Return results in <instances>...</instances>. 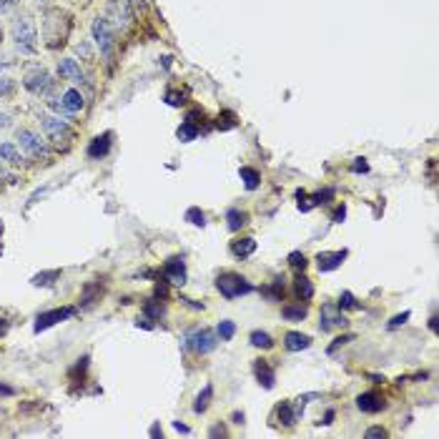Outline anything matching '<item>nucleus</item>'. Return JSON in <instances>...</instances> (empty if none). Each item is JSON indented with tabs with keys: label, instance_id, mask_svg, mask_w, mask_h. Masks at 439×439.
Masks as SVG:
<instances>
[{
	"label": "nucleus",
	"instance_id": "f257e3e1",
	"mask_svg": "<svg viewBox=\"0 0 439 439\" xmlns=\"http://www.w3.org/2000/svg\"><path fill=\"white\" fill-rule=\"evenodd\" d=\"M73 31V18L63 8H48L40 20V35L48 51H58L68 43Z\"/></svg>",
	"mask_w": 439,
	"mask_h": 439
},
{
	"label": "nucleus",
	"instance_id": "f03ea898",
	"mask_svg": "<svg viewBox=\"0 0 439 439\" xmlns=\"http://www.w3.org/2000/svg\"><path fill=\"white\" fill-rule=\"evenodd\" d=\"M10 35H13L15 51L20 56H35L38 53V28H35V20L28 13L15 15V20L10 23Z\"/></svg>",
	"mask_w": 439,
	"mask_h": 439
},
{
	"label": "nucleus",
	"instance_id": "7ed1b4c3",
	"mask_svg": "<svg viewBox=\"0 0 439 439\" xmlns=\"http://www.w3.org/2000/svg\"><path fill=\"white\" fill-rule=\"evenodd\" d=\"M40 129L46 131V138L56 151H68L76 141V133L65 121L51 113H40Z\"/></svg>",
	"mask_w": 439,
	"mask_h": 439
},
{
	"label": "nucleus",
	"instance_id": "20e7f679",
	"mask_svg": "<svg viewBox=\"0 0 439 439\" xmlns=\"http://www.w3.org/2000/svg\"><path fill=\"white\" fill-rule=\"evenodd\" d=\"M91 31H93V40H96L101 56H103L106 60H110L113 58V51H116V28L110 26L106 18H96Z\"/></svg>",
	"mask_w": 439,
	"mask_h": 439
},
{
	"label": "nucleus",
	"instance_id": "39448f33",
	"mask_svg": "<svg viewBox=\"0 0 439 439\" xmlns=\"http://www.w3.org/2000/svg\"><path fill=\"white\" fill-rule=\"evenodd\" d=\"M53 81L51 73L46 68H40V65H28L26 73H23V85H26V91H31L33 96H46L51 93L53 88Z\"/></svg>",
	"mask_w": 439,
	"mask_h": 439
},
{
	"label": "nucleus",
	"instance_id": "423d86ee",
	"mask_svg": "<svg viewBox=\"0 0 439 439\" xmlns=\"http://www.w3.org/2000/svg\"><path fill=\"white\" fill-rule=\"evenodd\" d=\"M106 20H108L113 28H126L131 26L133 20V8H131V0H108L106 3Z\"/></svg>",
	"mask_w": 439,
	"mask_h": 439
},
{
	"label": "nucleus",
	"instance_id": "0eeeda50",
	"mask_svg": "<svg viewBox=\"0 0 439 439\" xmlns=\"http://www.w3.org/2000/svg\"><path fill=\"white\" fill-rule=\"evenodd\" d=\"M15 138H18V146L23 151H26L31 158H48V146L46 141L35 133V131L31 129H18V133H15Z\"/></svg>",
	"mask_w": 439,
	"mask_h": 439
},
{
	"label": "nucleus",
	"instance_id": "6e6552de",
	"mask_svg": "<svg viewBox=\"0 0 439 439\" xmlns=\"http://www.w3.org/2000/svg\"><path fill=\"white\" fill-rule=\"evenodd\" d=\"M183 349L196 351V354H208L216 349V334L211 329H196L191 334H186L183 339Z\"/></svg>",
	"mask_w": 439,
	"mask_h": 439
},
{
	"label": "nucleus",
	"instance_id": "1a4fd4ad",
	"mask_svg": "<svg viewBox=\"0 0 439 439\" xmlns=\"http://www.w3.org/2000/svg\"><path fill=\"white\" fill-rule=\"evenodd\" d=\"M216 289H219L226 299H236V297H241V294L254 291L251 284H246V279L239 276V274H224V276H219Z\"/></svg>",
	"mask_w": 439,
	"mask_h": 439
},
{
	"label": "nucleus",
	"instance_id": "9d476101",
	"mask_svg": "<svg viewBox=\"0 0 439 439\" xmlns=\"http://www.w3.org/2000/svg\"><path fill=\"white\" fill-rule=\"evenodd\" d=\"M347 317L342 314V306L339 304H324L322 306V331H334V329H344L347 326Z\"/></svg>",
	"mask_w": 439,
	"mask_h": 439
},
{
	"label": "nucleus",
	"instance_id": "9b49d317",
	"mask_svg": "<svg viewBox=\"0 0 439 439\" xmlns=\"http://www.w3.org/2000/svg\"><path fill=\"white\" fill-rule=\"evenodd\" d=\"M51 106L58 113H63V116H73V113H78V110L83 108V93L76 91V88H68L63 93V98L60 101H51Z\"/></svg>",
	"mask_w": 439,
	"mask_h": 439
},
{
	"label": "nucleus",
	"instance_id": "f8f14e48",
	"mask_svg": "<svg viewBox=\"0 0 439 439\" xmlns=\"http://www.w3.org/2000/svg\"><path fill=\"white\" fill-rule=\"evenodd\" d=\"M73 314H76L73 306H63V309L46 311V314H40L38 322H35V331H43V329H48V326H53V324L63 322V319H71Z\"/></svg>",
	"mask_w": 439,
	"mask_h": 439
},
{
	"label": "nucleus",
	"instance_id": "ddd939ff",
	"mask_svg": "<svg viewBox=\"0 0 439 439\" xmlns=\"http://www.w3.org/2000/svg\"><path fill=\"white\" fill-rule=\"evenodd\" d=\"M166 279L176 286L186 284V264H183V258H179V256L168 258L166 261Z\"/></svg>",
	"mask_w": 439,
	"mask_h": 439
},
{
	"label": "nucleus",
	"instance_id": "4468645a",
	"mask_svg": "<svg viewBox=\"0 0 439 439\" xmlns=\"http://www.w3.org/2000/svg\"><path fill=\"white\" fill-rule=\"evenodd\" d=\"M349 254L344 251H322L317 256V264H319V272H334V269H339V266L344 264V258H347Z\"/></svg>",
	"mask_w": 439,
	"mask_h": 439
},
{
	"label": "nucleus",
	"instance_id": "2eb2a0df",
	"mask_svg": "<svg viewBox=\"0 0 439 439\" xmlns=\"http://www.w3.org/2000/svg\"><path fill=\"white\" fill-rule=\"evenodd\" d=\"M58 76L63 78V81H71V83H83V81H85L83 71H81V65H78L73 58L60 60V63H58Z\"/></svg>",
	"mask_w": 439,
	"mask_h": 439
},
{
	"label": "nucleus",
	"instance_id": "dca6fc26",
	"mask_svg": "<svg viewBox=\"0 0 439 439\" xmlns=\"http://www.w3.org/2000/svg\"><path fill=\"white\" fill-rule=\"evenodd\" d=\"M284 347L289 351H301V349H309L311 347V336L306 334H299V331H289L284 336Z\"/></svg>",
	"mask_w": 439,
	"mask_h": 439
},
{
	"label": "nucleus",
	"instance_id": "f3484780",
	"mask_svg": "<svg viewBox=\"0 0 439 439\" xmlns=\"http://www.w3.org/2000/svg\"><path fill=\"white\" fill-rule=\"evenodd\" d=\"M356 407L362 409V412H367V414H376L381 407H384V401H381L376 394L367 392V394H362V397L356 399Z\"/></svg>",
	"mask_w": 439,
	"mask_h": 439
},
{
	"label": "nucleus",
	"instance_id": "a211bd4d",
	"mask_svg": "<svg viewBox=\"0 0 439 439\" xmlns=\"http://www.w3.org/2000/svg\"><path fill=\"white\" fill-rule=\"evenodd\" d=\"M110 151V133H103V136H96L88 146V156L91 158H103Z\"/></svg>",
	"mask_w": 439,
	"mask_h": 439
},
{
	"label": "nucleus",
	"instance_id": "6ab92c4d",
	"mask_svg": "<svg viewBox=\"0 0 439 439\" xmlns=\"http://www.w3.org/2000/svg\"><path fill=\"white\" fill-rule=\"evenodd\" d=\"M256 379L264 384V389H274V381H276V374H274V369L269 367V362H256Z\"/></svg>",
	"mask_w": 439,
	"mask_h": 439
},
{
	"label": "nucleus",
	"instance_id": "aec40b11",
	"mask_svg": "<svg viewBox=\"0 0 439 439\" xmlns=\"http://www.w3.org/2000/svg\"><path fill=\"white\" fill-rule=\"evenodd\" d=\"M254 251H256V241L254 239H239V241H233L231 244V254L233 256H239V258L251 256Z\"/></svg>",
	"mask_w": 439,
	"mask_h": 439
},
{
	"label": "nucleus",
	"instance_id": "412c9836",
	"mask_svg": "<svg viewBox=\"0 0 439 439\" xmlns=\"http://www.w3.org/2000/svg\"><path fill=\"white\" fill-rule=\"evenodd\" d=\"M0 161L10 163V166H18V163L23 161V156H20V151L15 149L13 143H0Z\"/></svg>",
	"mask_w": 439,
	"mask_h": 439
},
{
	"label": "nucleus",
	"instance_id": "4be33fe9",
	"mask_svg": "<svg viewBox=\"0 0 439 439\" xmlns=\"http://www.w3.org/2000/svg\"><path fill=\"white\" fill-rule=\"evenodd\" d=\"M226 219H229V229H231V231H239L241 226H246L249 216H246L244 211H239V208H231V211L226 213Z\"/></svg>",
	"mask_w": 439,
	"mask_h": 439
},
{
	"label": "nucleus",
	"instance_id": "5701e85b",
	"mask_svg": "<svg viewBox=\"0 0 439 439\" xmlns=\"http://www.w3.org/2000/svg\"><path fill=\"white\" fill-rule=\"evenodd\" d=\"M211 397H213V389H211V384H206V387H204V392L199 394V399H196L194 412H196V414L206 412V409H208V401H211Z\"/></svg>",
	"mask_w": 439,
	"mask_h": 439
},
{
	"label": "nucleus",
	"instance_id": "b1692460",
	"mask_svg": "<svg viewBox=\"0 0 439 439\" xmlns=\"http://www.w3.org/2000/svg\"><path fill=\"white\" fill-rule=\"evenodd\" d=\"M176 136L181 138L183 143H188V141H194V138L199 136V129L194 126V121H186V123L181 126V129L176 131Z\"/></svg>",
	"mask_w": 439,
	"mask_h": 439
},
{
	"label": "nucleus",
	"instance_id": "393cba45",
	"mask_svg": "<svg viewBox=\"0 0 439 439\" xmlns=\"http://www.w3.org/2000/svg\"><path fill=\"white\" fill-rule=\"evenodd\" d=\"M281 314L286 322H301V319H306V306H284Z\"/></svg>",
	"mask_w": 439,
	"mask_h": 439
},
{
	"label": "nucleus",
	"instance_id": "a878e982",
	"mask_svg": "<svg viewBox=\"0 0 439 439\" xmlns=\"http://www.w3.org/2000/svg\"><path fill=\"white\" fill-rule=\"evenodd\" d=\"M297 294L304 299V301H309V299L314 297V286H311V281L306 276H299L297 279Z\"/></svg>",
	"mask_w": 439,
	"mask_h": 439
},
{
	"label": "nucleus",
	"instance_id": "bb28decb",
	"mask_svg": "<svg viewBox=\"0 0 439 439\" xmlns=\"http://www.w3.org/2000/svg\"><path fill=\"white\" fill-rule=\"evenodd\" d=\"M279 420H281V424L284 426H294L299 422V417L294 414L291 404H281V407H279Z\"/></svg>",
	"mask_w": 439,
	"mask_h": 439
},
{
	"label": "nucleus",
	"instance_id": "cd10ccee",
	"mask_svg": "<svg viewBox=\"0 0 439 439\" xmlns=\"http://www.w3.org/2000/svg\"><path fill=\"white\" fill-rule=\"evenodd\" d=\"M241 181H244V186L249 188V191H254V188L258 186V174L254 171V168H241Z\"/></svg>",
	"mask_w": 439,
	"mask_h": 439
},
{
	"label": "nucleus",
	"instance_id": "c85d7f7f",
	"mask_svg": "<svg viewBox=\"0 0 439 439\" xmlns=\"http://www.w3.org/2000/svg\"><path fill=\"white\" fill-rule=\"evenodd\" d=\"M251 344H254V347H261V349H272L274 347L272 336L266 334V331H254V334H251Z\"/></svg>",
	"mask_w": 439,
	"mask_h": 439
},
{
	"label": "nucleus",
	"instance_id": "c756f323",
	"mask_svg": "<svg viewBox=\"0 0 439 439\" xmlns=\"http://www.w3.org/2000/svg\"><path fill=\"white\" fill-rule=\"evenodd\" d=\"M15 93V81L8 76H0V98H8Z\"/></svg>",
	"mask_w": 439,
	"mask_h": 439
},
{
	"label": "nucleus",
	"instance_id": "7c9ffc66",
	"mask_svg": "<svg viewBox=\"0 0 439 439\" xmlns=\"http://www.w3.org/2000/svg\"><path fill=\"white\" fill-rule=\"evenodd\" d=\"M186 221H191L194 226H204V224H206V216H204V211H201V208H188Z\"/></svg>",
	"mask_w": 439,
	"mask_h": 439
},
{
	"label": "nucleus",
	"instance_id": "2f4dec72",
	"mask_svg": "<svg viewBox=\"0 0 439 439\" xmlns=\"http://www.w3.org/2000/svg\"><path fill=\"white\" fill-rule=\"evenodd\" d=\"M233 334H236V324L233 322H221L219 324V336L224 339V342H229Z\"/></svg>",
	"mask_w": 439,
	"mask_h": 439
},
{
	"label": "nucleus",
	"instance_id": "473e14b6",
	"mask_svg": "<svg viewBox=\"0 0 439 439\" xmlns=\"http://www.w3.org/2000/svg\"><path fill=\"white\" fill-rule=\"evenodd\" d=\"M281 294H284V281H274V286H269V289H264V297H269L272 299V301H276L279 297H281Z\"/></svg>",
	"mask_w": 439,
	"mask_h": 439
},
{
	"label": "nucleus",
	"instance_id": "72a5a7b5",
	"mask_svg": "<svg viewBox=\"0 0 439 439\" xmlns=\"http://www.w3.org/2000/svg\"><path fill=\"white\" fill-rule=\"evenodd\" d=\"M51 279H58V272L38 274V276H33V284H35V286H46V284H51Z\"/></svg>",
	"mask_w": 439,
	"mask_h": 439
},
{
	"label": "nucleus",
	"instance_id": "f704fd0d",
	"mask_svg": "<svg viewBox=\"0 0 439 439\" xmlns=\"http://www.w3.org/2000/svg\"><path fill=\"white\" fill-rule=\"evenodd\" d=\"M339 306H344V309H356V299L349 294V291H344L342 299H339Z\"/></svg>",
	"mask_w": 439,
	"mask_h": 439
},
{
	"label": "nucleus",
	"instance_id": "c9c22d12",
	"mask_svg": "<svg viewBox=\"0 0 439 439\" xmlns=\"http://www.w3.org/2000/svg\"><path fill=\"white\" fill-rule=\"evenodd\" d=\"M289 264L294 266V269H304V266H306V258H304V254L294 251V254L289 256Z\"/></svg>",
	"mask_w": 439,
	"mask_h": 439
},
{
	"label": "nucleus",
	"instance_id": "e433bc0d",
	"mask_svg": "<svg viewBox=\"0 0 439 439\" xmlns=\"http://www.w3.org/2000/svg\"><path fill=\"white\" fill-rule=\"evenodd\" d=\"M351 339H354V336H351V334H349V336H339V339H334V344H331V347H329V354H334L336 349L344 347V344H349V342H351Z\"/></svg>",
	"mask_w": 439,
	"mask_h": 439
},
{
	"label": "nucleus",
	"instance_id": "4c0bfd02",
	"mask_svg": "<svg viewBox=\"0 0 439 439\" xmlns=\"http://www.w3.org/2000/svg\"><path fill=\"white\" fill-rule=\"evenodd\" d=\"M409 319V311H404V314H399V317H394L392 322H389V329H397V326H401V324H407Z\"/></svg>",
	"mask_w": 439,
	"mask_h": 439
},
{
	"label": "nucleus",
	"instance_id": "58836bf2",
	"mask_svg": "<svg viewBox=\"0 0 439 439\" xmlns=\"http://www.w3.org/2000/svg\"><path fill=\"white\" fill-rule=\"evenodd\" d=\"M146 311H149L151 317H161V314H163V306H158V304L149 301V304H146Z\"/></svg>",
	"mask_w": 439,
	"mask_h": 439
},
{
	"label": "nucleus",
	"instance_id": "ea45409f",
	"mask_svg": "<svg viewBox=\"0 0 439 439\" xmlns=\"http://www.w3.org/2000/svg\"><path fill=\"white\" fill-rule=\"evenodd\" d=\"M166 101H168V103H171V106H181V103H183V93H181V96H179V93L171 91V93H168V96H166Z\"/></svg>",
	"mask_w": 439,
	"mask_h": 439
},
{
	"label": "nucleus",
	"instance_id": "a19ab883",
	"mask_svg": "<svg viewBox=\"0 0 439 439\" xmlns=\"http://www.w3.org/2000/svg\"><path fill=\"white\" fill-rule=\"evenodd\" d=\"M367 437L369 439H384V437H387V432H384V429H381V426H374V429H369V432H367Z\"/></svg>",
	"mask_w": 439,
	"mask_h": 439
},
{
	"label": "nucleus",
	"instance_id": "79ce46f5",
	"mask_svg": "<svg viewBox=\"0 0 439 439\" xmlns=\"http://www.w3.org/2000/svg\"><path fill=\"white\" fill-rule=\"evenodd\" d=\"M20 0H0V13H6V10H10L13 6H18Z\"/></svg>",
	"mask_w": 439,
	"mask_h": 439
},
{
	"label": "nucleus",
	"instance_id": "37998d69",
	"mask_svg": "<svg viewBox=\"0 0 439 439\" xmlns=\"http://www.w3.org/2000/svg\"><path fill=\"white\" fill-rule=\"evenodd\" d=\"M351 168H354L356 174H359V171H369V163L364 161V158H356V161H354V166H351Z\"/></svg>",
	"mask_w": 439,
	"mask_h": 439
},
{
	"label": "nucleus",
	"instance_id": "c03bdc74",
	"mask_svg": "<svg viewBox=\"0 0 439 439\" xmlns=\"http://www.w3.org/2000/svg\"><path fill=\"white\" fill-rule=\"evenodd\" d=\"M3 181H15V176H13V174H8L6 168L0 166V183H3Z\"/></svg>",
	"mask_w": 439,
	"mask_h": 439
},
{
	"label": "nucleus",
	"instance_id": "a18cd8bd",
	"mask_svg": "<svg viewBox=\"0 0 439 439\" xmlns=\"http://www.w3.org/2000/svg\"><path fill=\"white\" fill-rule=\"evenodd\" d=\"M344 216H347V208H339V211H336L334 213V221H336V224H342V221H344Z\"/></svg>",
	"mask_w": 439,
	"mask_h": 439
},
{
	"label": "nucleus",
	"instance_id": "49530a36",
	"mask_svg": "<svg viewBox=\"0 0 439 439\" xmlns=\"http://www.w3.org/2000/svg\"><path fill=\"white\" fill-rule=\"evenodd\" d=\"M10 126V116L8 113H0V129H8Z\"/></svg>",
	"mask_w": 439,
	"mask_h": 439
},
{
	"label": "nucleus",
	"instance_id": "de8ad7c7",
	"mask_svg": "<svg viewBox=\"0 0 439 439\" xmlns=\"http://www.w3.org/2000/svg\"><path fill=\"white\" fill-rule=\"evenodd\" d=\"M224 437V434H226V429H224V426H216V429H211V437Z\"/></svg>",
	"mask_w": 439,
	"mask_h": 439
},
{
	"label": "nucleus",
	"instance_id": "09e8293b",
	"mask_svg": "<svg viewBox=\"0 0 439 439\" xmlns=\"http://www.w3.org/2000/svg\"><path fill=\"white\" fill-rule=\"evenodd\" d=\"M174 426H176V429H179V432L188 434V426H186V424H181V422H174Z\"/></svg>",
	"mask_w": 439,
	"mask_h": 439
},
{
	"label": "nucleus",
	"instance_id": "8fccbe9b",
	"mask_svg": "<svg viewBox=\"0 0 439 439\" xmlns=\"http://www.w3.org/2000/svg\"><path fill=\"white\" fill-rule=\"evenodd\" d=\"M8 65H10V60H8L6 56H3V53H0V68H8Z\"/></svg>",
	"mask_w": 439,
	"mask_h": 439
},
{
	"label": "nucleus",
	"instance_id": "3c124183",
	"mask_svg": "<svg viewBox=\"0 0 439 439\" xmlns=\"http://www.w3.org/2000/svg\"><path fill=\"white\" fill-rule=\"evenodd\" d=\"M0 394H13V389L6 387V384H0Z\"/></svg>",
	"mask_w": 439,
	"mask_h": 439
},
{
	"label": "nucleus",
	"instance_id": "603ef678",
	"mask_svg": "<svg viewBox=\"0 0 439 439\" xmlns=\"http://www.w3.org/2000/svg\"><path fill=\"white\" fill-rule=\"evenodd\" d=\"M8 331V324L6 322H0V334H6Z\"/></svg>",
	"mask_w": 439,
	"mask_h": 439
},
{
	"label": "nucleus",
	"instance_id": "864d4df0",
	"mask_svg": "<svg viewBox=\"0 0 439 439\" xmlns=\"http://www.w3.org/2000/svg\"><path fill=\"white\" fill-rule=\"evenodd\" d=\"M0 38H3V31H0Z\"/></svg>",
	"mask_w": 439,
	"mask_h": 439
}]
</instances>
